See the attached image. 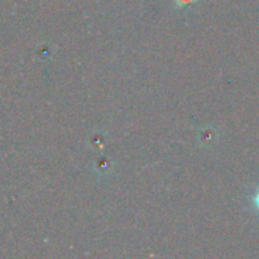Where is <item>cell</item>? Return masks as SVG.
Wrapping results in <instances>:
<instances>
[{
	"label": "cell",
	"instance_id": "6da1fadb",
	"mask_svg": "<svg viewBox=\"0 0 259 259\" xmlns=\"http://www.w3.org/2000/svg\"><path fill=\"white\" fill-rule=\"evenodd\" d=\"M258 201H259V197H258Z\"/></svg>",
	"mask_w": 259,
	"mask_h": 259
}]
</instances>
